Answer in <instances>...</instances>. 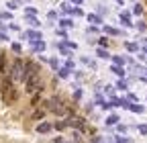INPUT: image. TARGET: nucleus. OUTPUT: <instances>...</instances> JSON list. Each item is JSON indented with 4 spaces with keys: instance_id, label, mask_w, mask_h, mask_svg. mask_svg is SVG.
<instances>
[{
    "instance_id": "nucleus-1",
    "label": "nucleus",
    "mask_w": 147,
    "mask_h": 143,
    "mask_svg": "<svg viewBox=\"0 0 147 143\" xmlns=\"http://www.w3.org/2000/svg\"><path fill=\"white\" fill-rule=\"evenodd\" d=\"M41 106H43L45 111L53 113L55 117H69V109H67V104H65L59 96H53V98H49V100H43V102H41Z\"/></svg>"
},
{
    "instance_id": "nucleus-2",
    "label": "nucleus",
    "mask_w": 147,
    "mask_h": 143,
    "mask_svg": "<svg viewBox=\"0 0 147 143\" xmlns=\"http://www.w3.org/2000/svg\"><path fill=\"white\" fill-rule=\"evenodd\" d=\"M8 76L12 78V82H23V76H25V59L23 57H14L10 61Z\"/></svg>"
},
{
    "instance_id": "nucleus-3",
    "label": "nucleus",
    "mask_w": 147,
    "mask_h": 143,
    "mask_svg": "<svg viewBox=\"0 0 147 143\" xmlns=\"http://www.w3.org/2000/svg\"><path fill=\"white\" fill-rule=\"evenodd\" d=\"M43 88H45V84H43V78H41V74H35V76H29L27 80H25V92L27 94H37V92H43Z\"/></svg>"
},
{
    "instance_id": "nucleus-4",
    "label": "nucleus",
    "mask_w": 147,
    "mask_h": 143,
    "mask_svg": "<svg viewBox=\"0 0 147 143\" xmlns=\"http://www.w3.org/2000/svg\"><path fill=\"white\" fill-rule=\"evenodd\" d=\"M35 74H41V63H37L35 59H25V76H23V82L29 76H35Z\"/></svg>"
},
{
    "instance_id": "nucleus-5",
    "label": "nucleus",
    "mask_w": 147,
    "mask_h": 143,
    "mask_svg": "<svg viewBox=\"0 0 147 143\" xmlns=\"http://www.w3.org/2000/svg\"><path fill=\"white\" fill-rule=\"evenodd\" d=\"M2 98H4L6 104H12V102L18 100V90H16L14 86H10V88H2Z\"/></svg>"
},
{
    "instance_id": "nucleus-6",
    "label": "nucleus",
    "mask_w": 147,
    "mask_h": 143,
    "mask_svg": "<svg viewBox=\"0 0 147 143\" xmlns=\"http://www.w3.org/2000/svg\"><path fill=\"white\" fill-rule=\"evenodd\" d=\"M65 123H67V127H71V129H84L86 119L84 117H76V115H69Z\"/></svg>"
},
{
    "instance_id": "nucleus-7",
    "label": "nucleus",
    "mask_w": 147,
    "mask_h": 143,
    "mask_svg": "<svg viewBox=\"0 0 147 143\" xmlns=\"http://www.w3.org/2000/svg\"><path fill=\"white\" fill-rule=\"evenodd\" d=\"M0 74H2V76L8 74V55L4 51H0Z\"/></svg>"
},
{
    "instance_id": "nucleus-8",
    "label": "nucleus",
    "mask_w": 147,
    "mask_h": 143,
    "mask_svg": "<svg viewBox=\"0 0 147 143\" xmlns=\"http://www.w3.org/2000/svg\"><path fill=\"white\" fill-rule=\"evenodd\" d=\"M23 39H29V41H39V39H43V37H41V33H39V31H27V33L23 35Z\"/></svg>"
},
{
    "instance_id": "nucleus-9",
    "label": "nucleus",
    "mask_w": 147,
    "mask_h": 143,
    "mask_svg": "<svg viewBox=\"0 0 147 143\" xmlns=\"http://www.w3.org/2000/svg\"><path fill=\"white\" fill-rule=\"evenodd\" d=\"M121 25L123 27H133V21H131V12H121Z\"/></svg>"
},
{
    "instance_id": "nucleus-10",
    "label": "nucleus",
    "mask_w": 147,
    "mask_h": 143,
    "mask_svg": "<svg viewBox=\"0 0 147 143\" xmlns=\"http://www.w3.org/2000/svg\"><path fill=\"white\" fill-rule=\"evenodd\" d=\"M51 129H53V125H51V123H47V121H43V123L37 125V133H41V135H43V133H49Z\"/></svg>"
},
{
    "instance_id": "nucleus-11",
    "label": "nucleus",
    "mask_w": 147,
    "mask_h": 143,
    "mask_svg": "<svg viewBox=\"0 0 147 143\" xmlns=\"http://www.w3.org/2000/svg\"><path fill=\"white\" fill-rule=\"evenodd\" d=\"M45 113H47V111H45L43 106H41L39 111H35V113L31 115V121H41V119H45Z\"/></svg>"
},
{
    "instance_id": "nucleus-12",
    "label": "nucleus",
    "mask_w": 147,
    "mask_h": 143,
    "mask_svg": "<svg viewBox=\"0 0 147 143\" xmlns=\"http://www.w3.org/2000/svg\"><path fill=\"white\" fill-rule=\"evenodd\" d=\"M31 43H33V51H35V53H37V51H45V41L39 39V41H31Z\"/></svg>"
},
{
    "instance_id": "nucleus-13",
    "label": "nucleus",
    "mask_w": 147,
    "mask_h": 143,
    "mask_svg": "<svg viewBox=\"0 0 147 143\" xmlns=\"http://www.w3.org/2000/svg\"><path fill=\"white\" fill-rule=\"evenodd\" d=\"M125 49H127V51H131V53H135V51H139V45L133 43V41H125Z\"/></svg>"
},
{
    "instance_id": "nucleus-14",
    "label": "nucleus",
    "mask_w": 147,
    "mask_h": 143,
    "mask_svg": "<svg viewBox=\"0 0 147 143\" xmlns=\"http://www.w3.org/2000/svg\"><path fill=\"white\" fill-rule=\"evenodd\" d=\"M96 55L102 57V59H110V53H108L104 47H98V49H96Z\"/></svg>"
},
{
    "instance_id": "nucleus-15",
    "label": "nucleus",
    "mask_w": 147,
    "mask_h": 143,
    "mask_svg": "<svg viewBox=\"0 0 147 143\" xmlns=\"http://www.w3.org/2000/svg\"><path fill=\"white\" fill-rule=\"evenodd\" d=\"M41 92H37V94H33V100H31V106H41Z\"/></svg>"
},
{
    "instance_id": "nucleus-16",
    "label": "nucleus",
    "mask_w": 147,
    "mask_h": 143,
    "mask_svg": "<svg viewBox=\"0 0 147 143\" xmlns=\"http://www.w3.org/2000/svg\"><path fill=\"white\" fill-rule=\"evenodd\" d=\"M86 19H88V21H90L92 25H100V23H102V19H100V16H98V14H88V16H86Z\"/></svg>"
},
{
    "instance_id": "nucleus-17",
    "label": "nucleus",
    "mask_w": 147,
    "mask_h": 143,
    "mask_svg": "<svg viewBox=\"0 0 147 143\" xmlns=\"http://www.w3.org/2000/svg\"><path fill=\"white\" fill-rule=\"evenodd\" d=\"M57 47H59V51H61V55H65V57H71V49H69V47H65L63 43H59Z\"/></svg>"
},
{
    "instance_id": "nucleus-18",
    "label": "nucleus",
    "mask_w": 147,
    "mask_h": 143,
    "mask_svg": "<svg viewBox=\"0 0 147 143\" xmlns=\"http://www.w3.org/2000/svg\"><path fill=\"white\" fill-rule=\"evenodd\" d=\"M53 129H57V131H65V129H67V123H65V121H57V123H53Z\"/></svg>"
},
{
    "instance_id": "nucleus-19",
    "label": "nucleus",
    "mask_w": 147,
    "mask_h": 143,
    "mask_svg": "<svg viewBox=\"0 0 147 143\" xmlns=\"http://www.w3.org/2000/svg\"><path fill=\"white\" fill-rule=\"evenodd\" d=\"M55 74H57V78H63V80H65V78L69 76V69H67V67H59Z\"/></svg>"
},
{
    "instance_id": "nucleus-20",
    "label": "nucleus",
    "mask_w": 147,
    "mask_h": 143,
    "mask_svg": "<svg viewBox=\"0 0 147 143\" xmlns=\"http://www.w3.org/2000/svg\"><path fill=\"white\" fill-rule=\"evenodd\" d=\"M110 72H115V74H117L119 78H123V76H125V69H123V65H113V67H110Z\"/></svg>"
},
{
    "instance_id": "nucleus-21",
    "label": "nucleus",
    "mask_w": 147,
    "mask_h": 143,
    "mask_svg": "<svg viewBox=\"0 0 147 143\" xmlns=\"http://www.w3.org/2000/svg\"><path fill=\"white\" fill-rule=\"evenodd\" d=\"M143 12H145L143 4H135V6H133V14H135V16H143Z\"/></svg>"
},
{
    "instance_id": "nucleus-22",
    "label": "nucleus",
    "mask_w": 147,
    "mask_h": 143,
    "mask_svg": "<svg viewBox=\"0 0 147 143\" xmlns=\"http://www.w3.org/2000/svg\"><path fill=\"white\" fill-rule=\"evenodd\" d=\"M104 31H106L108 35H115V37H119V35H123V31H119V29H115V27H104Z\"/></svg>"
},
{
    "instance_id": "nucleus-23",
    "label": "nucleus",
    "mask_w": 147,
    "mask_h": 143,
    "mask_svg": "<svg viewBox=\"0 0 147 143\" xmlns=\"http://www.w3.org/2000/svg\"><path fill=\"white\" fill-rule=\"evenodd\" d=\"M117 88H119V90H127V88H129V82H127V80H123V78H121V80H119V82H117Z\"/></svg>"
},
{
    "instance_id": "nucleus-24",
    "label": "nucleus",
    "mask_w": 147,
    "mask_h": 143,
    "mask_svg": "<svg viewBox=\"0 0 147 143\" xmlns=\"http://www.w3.org/2000/svg\"><path fill=\"white\" fill-rule=\"evenodd\" d=\"M27 23L31 25V27H41V23L35 19V16H27Z\"/></svg>"
},
{
    "instance_id": "nucleus-25",
    "label": "nucleus",
    "mask_w": 147,
    "mask_h": 143,
    "mask_svg": "<svg viewBox=\"0 0 147 143\" xmlns=\"http://www.w3.org/2000/svg\"><path fill=\"white\" fill-rule=\"evenodd\" d=\"M119 123V117L117 115H110L108 119H106V125H108V127H110V125H117Z\"/></svg>"
},
{
    "instance_id": "nucleus-26",
    "label": "nucleus",
    "mask_w": 147,
    "mask_h": 143,
    "mask_svg": "<svg viewBox=\"0 0 147 143\" xmlns=\"http://www.w3.org/2000/svg\"><path fill=\"white\" fill-rule=\"evenodd\" d=\"M129 109H131L133 113H143V111H145V106H141V104H131Z\"/></svg>"
},
{
    "instance_id": "nucleus-27",
    "label": "nucleus",
    "mask_w": 147,
    "mask_h": 143,
    "mask_svg": "<svg viewBox=\"0 0 147 143\" xmlns=\"http://www.w3.org/2000/svg\"><path fill=\"white\" fill-rule=\"evenodd\" d=\"M110 59H113V63H115V65H123V63H125V57H119V55H113Z\"/></svg>"
},
{
    "instance_id": "nucleus-28",
    "label": "nucleus",
    "mask_w": 147,
    "mask_h": 143,
    "mask_svg": "<svg viewBox=\"0 0 147 143\" xmlns=\"http://www.w3.org/2000/svg\"><path fill=\"white\" fill-rule=\"evenodd\" d=\"M49 65H51L55 72H57V69H59V61H57V57H51V59H49Z\"/></svg>"
},
{
    "instance_id": "nucleus-29",
    "label": "nucleus",
    "mask_w": 147,
    "mask_h": 143,
    "mask_svg": "<svg viewBox=\"0 0 147 143\" xmlns=\"http://www.w3.org/2000/svg\"><path fill=\"white\" fill-rule=\"evenodd\" d=\"M108 45H110V41H108L106 37H100V39H98V47H104V49H106Z\"/></svg>"
},
{
    "instance_id": "nucleus-30",
    "label": "nucleus",
    "mask_w": 147,
    "mask_h": 143,
    "mask_svg": "<svg viewBox=\"0 0 147 143\" xmlns=\"http://www.w3.org/2000/svg\"><path fill=\"white\" fill-rule=\"evenodd\" d=\"M59 25H61V27H74V23H71L69 19H59Z\"/></svg>"
},
{
    "instance_id": "nucleus-31",
    "label": "nucleus",
    "mask_w": 147,
    "mask_h": 143,
    "mask_svg": "<svg viewBox=\"0 0 147 143\" xmlns=\"http://www.w3.org/2000/svg\"><path fill=\"white\" fill-rule=\"evenodd\" d=\"M10 49H12L14 53H21V51H23V47H21V43H12V45H10Z\"/></svg>"
},
{
    "instance_id": "nucleus-32",
    "label": "nucleus",
    "mask_w": 147,
    "mask_h": 143,
    "mask_svg": "<svg viewBox=\"0 0 147 143\" xmlns=\"http://www.w3.org/2000/svg\"><path fill=\"white\" fill-rule=\"evenodd\" d=\"M135 27H137L139 31H147V23H145V21H139V23H137Z\"/></svg>"
},
{
    "instance_id": "nucleus-33",
    "label": "nucleus",
    "mask_w": 147,
    "mask_h": 143,
    "mask_svg": "<svg viewBox=\"0 0 147 143\" xmlns=\"http://www.w3.org/2000/svg\"><path fill=\"white\" fill-rule=\"evenodd\" d=\"M106 94L115 98V86H106Z\"/></svg>"
},
{
    "instance_id": "nucleus-34",
    "label": "nucleus",
    "mask_w": 147,
    "mask_h": 143,
    "mask_svg": "<svg viewBox=\"0 0 147 143\" xmlns=\"http://www.w3.org/2000/svg\"><path fill=\"white\" fill-rule=\"evenodd\" d=\"M71 14H76V16H82V14H84V10H82V8H71Z\"/></svg>"
},
{
    "instance_id": "nucleus-35",
    "label": "nucleus",
    "mask_w": 147,
    "mask_h": 143,
    "mask_svg": "<svg viewBox=\"0 0 147 143\" xmlns=\"http://www.w3.org/2000/svg\"><path fill=\"white\" fill-rule=\"evenodd\" d=\"M117 143H131V139H125V137L117 135Z\"/></svg>"
},
{
    "instance_id": "nucleus-36",
    "label": "nucleus",
    "mask_w": 147,
    "mask_h": 143,
    "mask_svg": "<svg viewBox=\"0 0 147 143\" xmlns=\"http://www.w3.org/2000/svg\"><path fill=\"white\" fill-rule=\"evenodd\" d=\"M61 10H63V12H71V8H69V4H67V2H63V4H61Z\"/></svg>"
},
{
    "instance_id": "nucleus-37",
    "label": "nucleus",
    "mask_w": 147,
    "mask_h": 143,
    "mask_svg": "<svg viewBox=\"0 0 147 143\" xmlns=\"http://www.w3.org/2000/svg\"><path fill=\"white\" fill-rule=\"evenodd\" d=\"M57 35H59V37H63V39H67V31H63V29H59Z\"/></svg>"
},
{
    "instance_id": "nucleus-38",
    "label": "nucleus",
    "mask_w": 147,
    "mask_h": 143,
    "mask_svg": "<svg viewBox=\"0 0 147 143\" xmlns=\"http://www.w3.org/2000/svg\"><path fill=\"white\" fill-rule=\"evenodd\" d=\"M74 98H76V100H80V98H82V90H80V88H78L76 92H74Z\"/></svg>"
},
{
    "instance_id": "nucleus-39",
    "label": "nucleus",
    "mask_w": 147,
    "mask_h": 143,
    "mask_svg": "<svg viewBox=\"0 0 147 143\" xmlns=\"http://www.w3.org/2000/svg\"><path fill=\"white\" fill-rule=\"evenodd\" d=\"M0 41H8V35L4 31H0Z\"/></svg>"
},
{
    "instance_id": "nucleus-40",
    "label": "nucleus",
    "mask_w": 147,
    "mask_h": 143,
    "mask_svg": "<svg viewBox=\"0 0 147 143\" xmlns=\"http://www.w3.org/2000/svg\"><path fill=\"white\" fill-rule=\"evenodd\" d=\"M139 131H141L143 135H147V125H139Z\"/></svg>"
},
{
    "instance_id": "nucleus-41",
    "label": "nucleus",
    "mask_w": 147,
    "mask_h": 143,
    "mask_svg": "<svg viewBox=\"0 0 147 143\" xmlns=\"http://www.w3.org/2000/svg\"><path fill=\"white\" fill-rule=\"evenodd\" d=\"M65 67H67V69H74V67H76V65H74V61L69 59V61H65Z\"/></svg>"
},
{
    "instance_id": "nucleus-42",
    "label": "nucleus",
    "mask_w": 147,
    "mask_h": 143,
    "mask_svg": "<svg viewBox=\"0 0 147 143\" xmlns=\"http://www.w3.org/2000/svg\"><path fill=\"white\" fill-rule=\"evenodd\" d=\"M53 143H67V141H65L63 137H55V141H53Z\"/></svg>"
},
{
    "instance_id": "nucleus-43",
    "label": "nucleus",
    "mask_w": 147,
    "mask_h": 143,
    "mask_svg": "<svg viewBox=\"0 0 147 143\" xmlns=\"http://www.w3.org/2000/svg\"><path fill=\"white\" fill-rule=\"evenodd\" d=\"M90 143H102V141H100V137H92V139H90Z\"/></svg>"
},
{
    "instance_id": "nucleus-44",
    "label": "nucleus",
    "mask_w": 147,
    "mask_h": 143,
    "mask_svg": "<svg viewBox=\"0 0 147 143\" xmlns=\"http://www.w3.org/2000/svg\"><path fill=\"white\" fill-rule=\"evenodd\" d=\"M6 6H8V8H10V10H14V8H16V2H8V4H6Z\"/></svg>"
},
{
    "instance_id": "nucleus-45",
    "label": "nucleus",
    "mask_w": 147,
    "mask_h": 143,
    "mask_svg": "<svg viewBox=\"0 0 147 143\" xmlns=\"http://www.w3.org/2000/svg\"><path fill=\"white\" fill-rule=\"evenodd\" d=\"M71 2H76V4H82V0H71Z\"/></svg>"
},
{
    "instance_id": "nucleus-46",
    "label": "nucleus",
    "mask_w": 147,
    "mask_h": 143,
    "mask_svg": "<svg viewBox=\"0 0 147 143\" xmlns=\"http://www.w3.org/2000/svg\"><path fill=\"white\" fill-rule=\"evenodd\" d=\"M0 29H4V25H2V21H0Z\"/></svg>"
},
{
    "instance_id": "nucleus-47",
    "label": "nucleus",
    "mask_w": 147,
    "mask_h": 143,
    "mask_svg": "<svg viewBox=\"0 0 147 143\" xmlns=\"http://www.w3.org/2000/svg\"><path fill=\"white\" fill-rule=\"evenodd\" d=\"M117 2H119V4H123V0H117Z\"/></svg>"
}]
</instances>
